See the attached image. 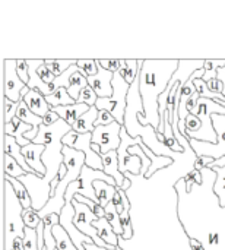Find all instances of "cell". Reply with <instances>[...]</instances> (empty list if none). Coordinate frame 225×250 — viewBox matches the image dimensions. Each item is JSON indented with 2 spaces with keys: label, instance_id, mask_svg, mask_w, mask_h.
<instances>
[{
  "label": "cell",
  "instance_id": "obj_1",
  "mask_svg": "<svg viewBox=\"0 0 225 250\" xmlns=\"http://www.w3.org/2000/svg\"><path fill=\"white\" fill-rule=\"evenodd\" d=\"M72 130V126L60 119L51 126L41 125L38 136L32 141L34 144L45 145L42 163L47 168V174L44 177H38L37 174H25L19 177V182L26 188L32 201V208L37 212H40L51 198V183L57 179L60 167L64 163V145L61 139Z\"/></svg>",
  "mask_w": 225,
  "mask_h": 250
},
{
  "label": "cell",
  "instance_id": "obj_2",
  "mask_svg": "<svg viewBox=\"0 0 225 250\" xmlns=\"http://www.w3.org/2000/svg\"><path fill=\"white\" fill-rule=\"evenodd\" d=\"M179 69V60H143L141 66L139 91L143 103V114H139L142 126H154L158 132L161 125L160 97L167 89L171 78Z\"/></svg>",
  "mask_w": 225,
  "mask_h": 250
},
{
  "label": "cell",
  "instance_id": "obj_3",
  "mask_svg": "<svg viewBox=\"0 0 225 250\" xmlns=\"http://www.w3.org/2000/svg\"><path fill=\"white\" fill-rule=\"evenodd\" d=\"M23 207L20 205L12 185L4 180L3 188V246L12 250L15 239L25 237Z\"/></svg>",
  "mask_w": 225,
  "mask_h": 250
},
{
  "label": "cell",
  "instance_id": "obj_4",
  "mask_svg": "<svg viewBox=\"0 0 225 250\" xmlns=\"http://www.w3.org/2000/svg\"><path fill=\"white\" fill-rule=\"evenodd\" d=\"M130 85L123 79L120 72L114 73L113 78V95L110 98H98L95 107L101 111L105 110L113 114L114 120L123 126L124 122V113L127 107V94H129Z\"/></svg>",
  "mask_w": 225,
  "mask_h": 250
},
{
  "label": "cell",
  "instance_id": "obj_5",
  "mask_svg": "<svg viewBox=\"0 0 225 250\" xmlns=\"http://www.w3.org/2000/svg\"><path fill=\"white\" fill-rule=\"evenodd\" d=\"M212 123L218 136L215 144L202 142V141L189 138L190 146L195 151L196 157L204 155V157H211L214 160H220L225 157V116L224 114H212Z\"/></svg>",
  "mask_w": 225,
  "mask_h": 250
},
{
  "label": "cell",
  "instance_id": "obj_6",
  "mask_svg": "<svg viewBox=\"0 0 225 250\" xmlns=\"http://www.w3.org/2000/svg\"><path fill=\"white\" fill-rule=\"evenodd\" d=\"M64 146H69L72 149L81 151L85 154L86 160H85V166L92 168V170H100L102 171L104 166H102V155L97 154L92 149V133H76V132H69L63 139H61Z\"/></svg>",
  "mask_w": 225,
  "mask_h": 250
},
{
  "label": "cell",
  "instance_id": "obj_7",
  "mask_svg": "<svg viewBox=\"0 0 225 250\" xmlns=\"http://www.w3.org/2000/svg\"><path fill=\"white\" fill-rule=\"evenodd\" d=\"M72 204H73V207H75V212H76V215H75V218H73V224H75V227H76L81 233H83L85 236L91 237L97 246H100V248H102V249L116 250L114 248L108 246L107 243H104V242L100 239L98 231H97V230L94 229V226H92V223H94L95 220H98V218H97V215L92 212V209H91L89 207L83 205V204H79V202H78V201H75V199H73V202H72Z\"/></svg>",
  "mask_w": 225,
  "mask_h": 250
},
{
  "label": "cell",
  "instance_id": "obj_8",
  "mask_svg": "<svg viewBox=\"0 0 225 250\" xmlns=\"http://www.w3.org/2000/svg\"><path fill=\"white\" fill-rule=\"evenodd\" d=\"M123 126L117 122L108 126H97L92 132V144L101 148V155H105L111 151H119L122 144V133Z\"/></svg>",
  "mask_w": 225,
  "mask_h": 250
},
{
  "label": "cell",
  "instance_id": "obj_9",
  "mask_svg": "<svg viewBox=\"0 0 225 250\" xmlns=\"http://www.w3.org/2000/svg\"><path fill=\"white\" fill-rule=\"evenodd\" d=\"M18 60L6 59L3 62V85H4V98L12 103L22 101V91L26 86L18 75Z\"/></svg>",
  "mask_w": 225,
  "mask_h": 250
},
{
  "label": "cell",
  "instance_id": "obj_10",
  "mask_svg": "<svg viewBox=\"0 0 225 250\" xmlns=\"http://www.w3.org/2000/svg\"><path fill=\"white\" fill-rule=\"evenodd\" d=\"M102 166H104L102 171L107 176H110V177H113L116 180L119 189H122V190L126 192L132 186L130 179H127L124 174L120 173V168H119V154H117V151H111V152L102 155Z\"/></svg>",
  "mask_w": 225,
  "mask_h": 250
},
{
  "label": "cell",
  "instance_id": "obj_11",
  "mask_svg": "<svg viewBox=\"0 0 225 250\" xmlns=\"http://www.w3.org/2000/svg\"><path fill=\"white\" fill-rule=\"evenodd\" d=\"M113 72L105 70L98 64V73L95 76H89L88 83L95 91L98 98H110L113 95Z\"/></svg>",
  "mask_w": 225,
  "mask_h": 250
},
{
  "label": "cell",
  "instance_id": "obj_12",
  "mask_svg": "<svg viewBox=\"0 0 225 250\" xmlns=\"http://www.w3.org/2000/svg\"><path fill=\"white\" fill-rule=\"evenodd\" d=\"M45 151V145H38L31 142L28 146L22 148V154L28 163V166L34 170L38 177H44L47 174V168L42 163V154Z\"/></svg>",
  "mask_w": 225,
  "mask_h": 250
},
{
  "label": "cell",
  "instance_id": "obj_13",
  "mask_svg": "<svg viewBox=\"0 0 225 250\" xmlns=\"http://www.w3.org/2000/svg\"><path fill=\"white\" fill-rule=\"evenodd\" d=\"M26 64H28V73H29V82H28V88L29 89H37L40 91L44 97H48L53 94L51 86L44 83V81L40 78L38 75V67L44 64V59H26Z\"/></svg>",
  "mask_w": 225,
  "mask_h": 250
},
{
  "label": "cell",
  "instance_id": "obj_14",
  "mask_svg": "<svg viewBox=\"0 0 225 250\" xmlns=\"http://www.w3.org/2000/svg\"><path fill=\"white\" fill-rule=\"evenodd\" d=\"M117 154H119V168H120L122 174L129 173L133 176H141L142 166H143V161L141 157L129 154L127 151H124L122 148H119Z\"/></svg>",
  "mask_w": 225,
  "mask_h": 250
},
{
  "label": "cell",
  "instance_id": "obj_15",
  "mask_svg": "<svg viewBox=\"0 0 225 250\" xmlns=\"http://www.w3.org/2000/svg\"><path fill=\"white\" fill-rule=\"evenodd\" d=\"M23 101L25 104L28 105V108L38 117L44 119L50 111H51V107L48 105L47 103V98L37 89H31L25 97H23Z\"/></svg>",
  "mask_w": 225,
  "mask_h": 250
},
{
  "label": "cell",
  "instance_id": "obj_16",
  "mask_svg": "<svg viewBox=\"0 0 225 250\" xmlns=\"http://www.w3.org/2000/svg\"><path fill=\"white\" fill-rule=\"evenodd\" d=\"M34 127L31 126V125H26V123H23L22 120H19L18 117H15L13 120H12V123H6L4 125V129H3V132H4V135H7V136H13L15 139H16V142L22 146V148H25V146H28L31 142L28 141V139H25V135L28 133V132H31Z\"/></svg>",
  "mask_w": 225,
  "mask_h": 250
},
{
  "label": "cell",
  "instance_id": "obj_17",
  "mask_svg": "<svg viewBox=\"0 0 225 250\" xmlns=\"http://www.w3.org/2000/svg\"><path fill=\"white\" fill-rule=\"evenodd\" d=\"M3 149H4V154L10 155L28 174H35L34 170L28 166V163L22 154V146L16 142V139L13 136H7V135L3 136Z\"/></svg>",
  "mask_w": 225,
  "mask_h": 250
},
{
  "label": "cell",
  "instance_id": "obj_18",
  "mask_svg": "<svg viewBox=\"0 0 225 250\" xmlns=\"http://www.w3.org/2000/svg\"><path fill=\"white\" fill-rule=\"evenodd\" d=\"M91 107H88L86 104H81V103H75L72 105H64V107H56V108H51L54 113L59 114V117L61 120H64L67 125L73 126L76 123V120L83 116Z\"/></svg>",
  "mask_w": 225,
  "mask_h": 250
},
{
  "label": "cell",
  "instance_id": "obj_19",
  "mask_svg": "<svg viewBox=\"0 0 225 250\" xmlns=\"http://www.w3.org/2000/svg\"><path fill=\"white\" fill-rule=\"evenodd\" d=\"M92 226H94V229L98 231V236H100V239H101L104 243H107L108 246H111V248H114V249H117V248L120 246V245H119L120 237L116 234L114 229H113L111 224L107 221V218L95 220V221L92 223Z\"/></svg>",
  "mask_w": 225,
  "mask_h": 250
},
{
  "label": "cell",
  "instance_id": "obj_20",
  "mask_svg": "<svg viewBox=\"0 0 225 250\" xmlns=\"http://www.w3.org/2000/svg\"><path fill=\"white\" fill-rule=\"evenodd\" d=\"M98 113L100 110L97 107H91L83 116H81L76 123L72 126L73 132L76 133H81V135H85V133H92L94 129H95V122L98 119Z\"/></svg>",
  "mask_w": 225,
  "mask_h": 250
},
{
  "label": "cell",
  "instance_id": "obj_21",
  "mask_svg": "<svg viewBox=\"0 0 225 250\" xmlns=\"http://www.w3.org/2000/svg\"><path fill=\"white\" fill-rule=\"evenodd\" d=\"M143 64V60H135V59H120V75L123 76V79L132 85L141 70V66Z\"/></svg>",
  "mask_w": 225,
  "mask_h": 250
},
{
  "label": "cell",
  "instance_id": "obj_22",
  "mask_svg": "<svg viewBox=\"0 0 225 250\" xmlns=\"http://www.w3.org/2000/svg\"><path fill=\"white\" fill-rule=\"evenodd\" d=\"M141 148H142V151L146 154V157L152 161V166H151V168L148 170V173H146V176H145V179H151L158 170H161V168H165V167H168V166H171L173 163H174V160L171 158V157H158V155H155L143 142L139 145Z\"/></svg>",
  "mask_w": 225,
  "mask_h": 250
},
{
  "label": "cell",
  "instance_id": "obj_23",
  "mask_svg": "<svg viewBox=\"0 0 225 250\" xmlns=\"http://www.w3.org/2000/svg\"><path fill=\"white\" fill-rule=\"evenodd\" d=\"M163 144L173 152H184V148L180 145V142L177 141L171 122H170V113H165V119H164V141Z\"/></svg>",
  "mask_w": 225,
  "mask_h": 250
},
{
  "label": "cell",
  "instance_id": "obj_24",
  "mask_svg": "<svg viewBox=\"0 0 225 250\" xmlns=\"http://www.w3.org/2000/svg\"><path fill=\"white\" fill-rule=\"evenodd\" d=\"M94 188H95V193H97V198H98V204L105 208L108 204H111L116 192H117V188L116 186H111L105 182H101V180H97L94 183Z\"/></svg>",
  "mask_w": 225,
  "mask_h": 250
},
{
  "label": "cell",
  "instance_id": "obj_25",
  "mask_svg": "<svg viewBox=\"0 0 225 250\" xmlns=\"http://www.w3.org/2000/svg\"><path fill=\"white\" fill-rule=\"evenodd\" d=\"M88 85H89V83H88V78H85V76L81 73V70H79V72H76V73L72 75L70 82H69V85H67V92H69V95L78 103V98H79L82 89L86 88Z\"/></svg>",
  "mask_w": 225,
  "mask_h": 250
},
{
  "label": "cell",
  "instance_id": "obj_26",
  "mask_svg": "<svg viewBox=\"0 0 225 250\" xmlns=\"http://www.w3.org/2000/svg\"><path fill=\"white\" fill-rule=\"evenodd\" d=\"M47 98V103L51 108H56V107H64V105H72L75 104L76 101L69 95L67 89L66 88H59L57 91H54L51 95L45 97Z\"/></svg>",
  "mask_w": 225,
  "mask_h": 250
},
{
  "label": "cell",
  "instance_id": "obj_27",
  "mask_svg": "<svg viewBox=\"0 0 225 250\" xmlns=\"http://www.w3.org/2000/svg\"><path fill=\"white\" fill-rule=\"evenodd\" d=\"M4 180H7V182L12 185V188H13V190H15V193H16V196H18V199H19L20 205L23 207V209L32 208L31 196H29V193H28L26 188L19 182V179H13V177L4 176Z\"/></svg>",
  "mask_w": 225,
  "mask_h": 250
},
{
  "label": "cell",
  "instance_id": "obj_28",
  "mask_svg": "<svg viewBox=\"0 0 225 250\" xmlns=\"http://www.w3.org/2000/svg\"><path fill=\"white\" fill-rule=\"evenodd\" d=\"M44 64L57 78V76L63 75L69 67H72L73 64H76V60L75 59H67V60H61V59H44Z\"/></svg>",
  "mask_w": 225,
  "mask_h": 250
},
{
  "label": "cell",
  "instance_id": "obj_29",
  "mask_svg": "<svg viewBox=\"0 0 225 250\" xmlns=\"http://www.w3.org/2000/svg\"><path fill=\"white\" fill-rule=\"evenodd\" d=\"M3 163H4V176L13 177V179H19L25 174H28L10 155L3 154Z\"/></svg>",
  "mask_w": 225,
  "mask_h": 250
},
{
  "label": "cell",
  "instance_id": "obj_30",
  "mask_svg": "<svg viewBox=\"0 0 225 250\" xmlns=\"http://www.w3.org/2000/svg\"><path fill=\"white\" fill-rule=\"evenodd\" d=\"M104 209H105V218L111 224V227L114 229L116 234L119 237H123V227H122V221H120V214L117 212V209L114 208V205L113 204H108Z\"/></svg>",
  "mask_w": 225,
  "mask_h": 250
},
{
  "label": "cell",
  "instance_id": "obj_31",
  "mask_svg": "<svg viewBox=\"0 0 225 250\" xmlns=\"http://www.w3.org/2000/svg\"><path fill=\"white\" fill-rule=\"evenodd\" d=\"M217 173V182L214 186V193L220 199V207H225V167H217L214 168Z\"/></svg>",
  "mask_w": 225,
  "mask_h": 250
},
{
  "label": "cell",
  "instance_id": "obj_32",
  "mask_svg": "<svg viewBox=\"0 0 225 250\" xmlns=\"http://www.w3.org/2000/svg\"><path fill=\"white\" fill-rule=\"evenodd\" d=\"M76 66L85 78L95 76L98 73V62L94 59H78Z\"/></svg>",
  "mask_w": 225,
  "mask_h": 250
},
{
  "label": "cell",
  "instance_id": "obj_33",
  "mask_svg": "<svg viewBox=\"0 0 225 250\" xmlns=\"http://www.w3.org/2000/svg\"><path fill=\"white\" fill-rule=\"evenodd\" d=\"M221 67H225V59H208V60H205L204 81L208 82L209 79L217 78V70Z\"/></svg>",
  "mask_w": 225,
  "mask_h": 250
},
{
  "label": "cell",
  "instance_id": "obj_34",
  "mask_svg": "<svg viewBox=\"0 0 225 250\" xmlns=\"http://www.w3.org/2000/svg\"><path fill=\"white\" fill-rule=\"evenodd\" d=\"M23 223H25V227L37 230L40 227V224L42 223V220L40 218L38 212L34 208H28L23 211Z\"/></svg>",
  "mask_w": 225,
  "mask_h": 250
},
{
  "label": "cell",
  "instance_id": "obj_35",
  "mask_svg": "<svg viewBox=\"0 0 225 250\" xmlns=\"http://www.w3.org/2000/svg\"><path fill=\"white\" fill-rule=\"evenodd\" d=\"M23 248H25V250H40V246H38V233H37V230H32V229L25 227Z\"/></svg>",
  "mask_w": 225,
  "mask_h": 250
},
{
  "label": "cell",
  "instance_id": "obj_36",
  "mask_svg": "<svg viewBox=\"0 0 225 250\" xmlns=\"http://www.w3.org/2000/svg\"><path fill=\"white\" fill-rule=\"evenodd\" d=\"M97 101H98V95L95 94V91H94L89 85H88L86 88L82 89V92H81V95H79V98H78V103L86 104L88 107H95Z\"/></svg>",
  "mask_w": 225,
  "mask_h": 250
},
{
  "label": "cell",
  "instance_id": "obj_37",
  "mask_svg": "<svg viewBox=\"0 0 225 250\" xmlns=\"http://www.w3.org/2000/svg\"><path fill=\"white\" fill-rule=\"evenodd\" d=\"M18 107H19V103H12L10 100L4 98L3 101V111H4V125L6 123H12V120L16 117V113H18Z\"/></svg>",
  "mask_w": 225,
  "mask_h": 250
},
{
  "label": "cell",
  "instance_id": "obj_38",
  "mask_svg": "<svg viewBox=\"0 0 225 250\" xmlns=\"http://www.w3.org/2000/svg\"><path fill=\"white\" fill-rule=\"evenodd\" d=\"M120 221H122V227H123V237H120L122 240H129L133 236V230H132V221H130V211H124L123 214H120Z\"/></svg>",
  "mask_w": 225,
  "mask_h": 250
},
{
  "label": "cell",
  "instance_id": "obj_39",
  "mask_svg": "<svg viewBox=\"0 0 225 250\" xmlns=\"http://www.w3.org/2000/svg\"><path fill=\"white\" fill-rule=\"evenodd\" d=\"M184 182H186V185H187V188H186V190L187 192H190L192 190V186L193 185H201L202 183V174H201V171H198V170H192V171H189L184 177Z\"/></svg>",
  "mask_w": 225,
  "mask_h": 250
},
{
  "label": "cell",
  "instance_id": "obj_40",
  "mask_svg": "<svg viewBox=\"0 0 225 250\" xmlns=\"http://www.w3.org/2000/svg\"><path fill=\"white\" fill-rule=\"evenodd\" d=\"M98 64L113 73L120 70V59H97Z\"/></svg>",
  "mask_w": 225,
  "mask_h": 250
},
{
  "label": "cell",
  "instance_id": "obj_41",
  "mask_svg": "<svg viewBox=\"0 0 225 250\" xmlns=\"http://www.w3.org/2000/svg\"><path fill=\"white\" fill-rule=\"evenodd\" d=\"M214 161H215V160L211 158V157H204V155L196 157L193 168L198 170V171H202V170H205V168H211V166L214 164Z\"/></svg>",
  "mask_w": 225,
  "mask_h": 250
},
{
  "label": "cell",
  "instance_id": "obj_42",
  "mask_svg": "<svg viewBox=\"0 0 225 250\" xmlns=\"http://www.w3.org/2000/svg\"><path fill=\"white\" fill-rule=\"evenodd\" d=\"M124 190H122V189H119L117 188V192H116V195H114V198H113V201H111V204L114 205V208L117 209V212L119 214H123L124 212Z\"/></svg>",
  "mask_w": 225,
  "mask_h": 250
},
{
  "label": "cell",
  "instance_id": "obj_43",
  "mask_svg": "<svg viewBox=\"0 0 225 250\" xmlns=\"http://www.w3.org/2000/svg\"><path fill=\"white\" fill-rule=\"evenodd\" d=\"M116 120H114V117H113V114L111 113H108V111H105V110H101L100 113H98V119H97V122H95V127L97 126H108V125H111V123H114Z\"/></svg>",
  "mask_w": 225,
  "mask_h": 250
},
{
  "label": "cell",
  "instance_id": "obj_44",
  "mask_svg": "<svg viewBox=\"0 0 225 250\" xmlns=\"http://www.w3.org/2000/svg\"><path fill=\"white\" fill-rule=\"evenodd\" d=\"M18 75H19V78H20V81L22 82H25L26 85H28V82H29V73H28V64H26V60H22V59H19L18 60Z\"/></svg>",
  "mask_w": 225,
  "mask_h": 250
},
{
  "label": "cell",
  "instance_id": "obj_45",
  "mask_svg": "<svg viewBox=\"0 0 225 250\" xmlns=\"http://www.w3.org/2000/svg\"><path fill=\"white\" fill-rule=\"evenodd\" d=\"M38 75H40V78L44 81V83H47V85H50V86H51V83L56 81V76L45 67V64H42V66L38 67Z\"/></svg>",
  "mask_w": 225,
  "mask_h": 250
},
{
  "label": "cell",
  "instance_id": "obj_46",
  "mask_svg": "<svg viewBox=\"0 0 225 250\" xmlns=\"http://www.w3.org/2000/svg\"><path fill=\"white\" fill-rule=\"evenodd\" d=\"M206 85H208V88H209V91H211V92L224 95V83H223L218 78L209 79V81L206 82Z\"/></svg>",
  "mask_w": 225,
  "mask_h": 250
},
{
  "label": "cell",
  "instance_id": "obj_47",
  "mask_svg": "<svg viewBox=\"0 0 225 250\" xmlns=\"http://www.w3.org/2000/svg\"><path fill=\"white\" fill-rule=\"evenodd\" d=\"M42 120H44V125H45V126H51V125H54L57 120H60V117H59V114H57V113H54V111L51 110V111H50V113L42 119Z\"/></svg>",
  "mask_w": 225,
  "mask_h": 250
},
{
  "label": "cell",
  "instance_id": "obj_48",
  "mask_svg": "<svg viewBox=\"0 0 225 250\" xmlns=\"http://www.w3.org/2000/svg\"><path fill=\"white\" fill-rule=\"evenodd\" d=\"M12 250H25V248H23V239H20V237L15 239Z\"/></svg>",
  "mask_w": 225,
  "mask_h": 250
},
{
  "label": "cell",
  "instance_id": "obj_49",
  "mask_svg": "<svg viewBox=\"0 0 225 250\" xmlns=\"http://www.w3.org/2000/svg\"><path fill=\"white\" fill-rule=\"evenodd\" d=\"M189 243H190V249L192 250H205L204 246H202V243H199L195 239H189Z\"/></svg>",
  "mask_w": 225,
  "mask_h": 250
},
{
  "label": "cell",
  "instance_id": "obj_50",
  "mask_svg": "<svg viewBox=\"0 0 225 250\" xmlns=\"http://www.w3.org/2000/svg\"><path fill=\"white\" fill-rule=\"evenodd\" d=\"M217 78L224 83V95H225V67H221L217 70Z\"/></svg>",
  "mask_w": 225,
  "mask_h": 250
},
{
  "label": "cell",
  "instance_id": "obj_51",
  "mask_svg": "<svg viewBox=\"0 0 225 250\" xmlns=\"http://www.w3.org/2000/svg\"><path fill=\"white\" fill-rule=\"evenodd\" d=\"M217 167H225V157L220 158V160H215L214 164L211 166V170H214V168H217Z\"/></svg>",
  "mask_w": 225,
  "mask_h": 250
},
{
  "label": "cell",
  "instance_id": "obj_52",
  "mask_svg": "<svg viewBox=\"0 0 225 250\" xmlns=\"http://www.w3.org/2000/svg\"><path fill=\"white\" fill-rule=\"evenodd\" d=\"M85 249L86 250H108V249H102V248H100V246H97L95 243H89V245H85ZM116 250H123L120 246L117 248Z\"/></svg>",
  "mask_w": 225,
  "mask_h": 250
},
{
  "label": "cell",
  "instance_id": "obj_53",
  "mask_svg": "<svg viewBox=\"0 0 225 250\" xmlns=\"http://www.w3.org/2000/svg\"><path fill=\"white\" fill-rule=\"evenodd\" d=\"M56 250H57V249H56Z\"/></svg>",
  "mask_w": 225,
  "mask_h": 250
}]
</instances>
